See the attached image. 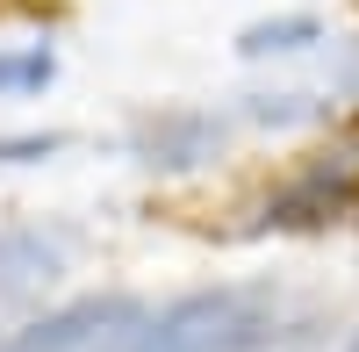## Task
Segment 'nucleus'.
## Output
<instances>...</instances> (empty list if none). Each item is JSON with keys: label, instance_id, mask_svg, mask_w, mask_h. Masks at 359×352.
<instances>
[{"label": "nucleus", "instance_id": "1", "mask_svg": "<svg viewBox=\"0 0 359 352\" xmlns=\"http://www.w3.org/2000/svg\"><path fill=\"white\" fill-rule=\"evenodd\" d=\"M273 338V295L266 287H194L144 316L137 352H259Z\"/></svg>", "mask_w": 359, "mask_h": 352}, {"label": "nucleus", "instance_id": "2", "mask_svg": "<svg viewBox=\"0 0 359 352\" xmlns=\"http://www.w3.org/2000/svg\"><path fill=\"white\" fill-rule=\"evenodd\" d=\"M137 338H144V309L130 295H86L15 331L8 352H137Z\"/></svg>", "mask_w": 359, "mask_h": 352}, {"label": "nucleus", "instance_id": "3", "mask_svg": "<svg viewBox=\"0 0 359 352\" xmlns=\"http://www.w3.org/2000/svg\"><path fill=\"white\" fill-rule=\"evenodd\" d=\"M72 259V238L65 230H43V223H15L0 230V302H29L65 273Z\"/></svg>", "mask_w": 359, "mask_h": 352}, {"label": "nucleus", "instance_id": "4", "mask_svg": "<svg viewBox=\"0 0 359 352\" xmlns=\"http://www.w3.org/2000/svg\"><path fill=\"white\" fill-rule=\"evenodd\" d=\"M216 151V123L208 115H165V123L144 130V158L151 165H194Z\"/></svg>", "mask_w": 359, "mask_h": 352}, {"label": "nucleus", "instance_id": "5", "mask_svg": "<svg viewBox=\"0 0 359 352\" xmlns=\"http://www.w3.org/2000/svg\"><path fill=\"white\" fill-rule=\"evenodd\" d=\"M323 43V22L316 15H273V22H252L245 36H237V50L245 57H273V50H309Z\"/></svg>", "mask_w": 359, "mask_h": 352}, {"label": "nucleus", "instance_id": "6", "mask_svg": "<svg viewBox=\"0 0 359 352\" xmlns=\"http://www.w3.org/2000/svg\"><path fill=\"white\" fill-rule=\"evenodd\" d=\"M57 65L50 50H22V57H0V94H22V86H43Z\"/></svg>", "mask_w": 359, "mask_h": 352}, {"label": "nucleus", "instance_id": "7", "mask_svg": "<svg viewBox=\"0 0 359 352\" xmlns=\"http://www.w3.org/2000/svg\"><path fill=\"white\" fill-rule=\"evenodd\" d=\"M65 137H0V158H43V151H57Z\"/></svg>", "mask_w": 359, "mask_h": 352}, {"label": "nucleus", "instance_id": "8", "mask_svg": "<svg viewBox=\"0 0 359 352\" xmlns=\"http://www.w3.org/2000/svg\"><path fill=\"white\" fill-rule=\"evenodd\" d=\"M345 79H352V86H359V65H352V72H345Z\"/></svg>", "mask_w": 359, "mask_h": 352}, {"label": "nucleus", "instance_id": "9", "mask_svg": "<svg viewBox=\"0 0 359 352\" xmlns=\"http://www.w3.org/2000/svg\"><path fill=\"white\" fill-rule=\"evenodd\" d=\"M352 352H359V338H352Z\"/></svg>", "mask_w": 359, "mask_h": 352}]
</instances>
